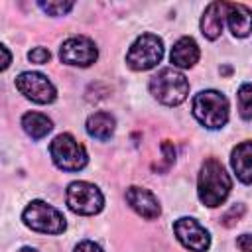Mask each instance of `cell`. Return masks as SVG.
<instances>
[{"label": "cell", "mask_w": 252, "mask_h": 252, "mask_svg": "<svg viewBox=\"0 0 252 252\" xmlns=\"http://www.w3.org/2000/svg\"><path fill=\"white\" fill-rule=\"evenodd\" d=\"M230 189H232V179L226 173L224 165L215 158H207L201 165L199 183H197L201 203L211 209L220 207L226 201Z\"/></svg>", "instance_id": "1"}, {"label": "cell", "mask_w": 252, "mask_h": 252, "mask_svg": "<svg viewBox=\"0 0 252 252\" xmlns=\"http://www.w3.org/2000/svg\"><path fill=\"white\" fill-rule=\"evenodd\" d=\"M150 93L161 104L177 106L189 94V81L181 71L173 67H165V69H159L150 79Z\"/></svg>", "instance_id": "2"}, {"label": "cell", "mask_w": 252, "mask_h": 252, "mask_svg": "<svg viewBox=\"0 0 252 252\" xmlns=\"http://www.w3.org/2000/svg\"><path fill=\"white\" fill-rule=\"evenodd\" d=\"M193 116L209 130L222 128L228 120V100L219 91H201L193 98Z\"/></svg>", "instance_id": "3"}, {"label": "cell", "mask_w": 252, "mask_h": 252, "mask_svg": "<svg viewBox=\"0 0 252 252\" xmlns=\"http://www.w3.org/2000/svg\"><path fill=\"white\" fill-rule=\"evenodd\" d=\"M22 220L32 230L43 232V234H61L67 226L65 217L53 205H47L45 201H32L24 209Z\"/></svg>", "instance_id": "4"}, {"label": "cell", "mask_w": 252, "mask_h": 252, "mask_svg": "<svg viewBox=\"0 0 252 252\" xmlns=\"http://www.w3.org/2000/svg\"><path fill=\"white\" fill-rule=\"evenodd\" d=\"M53 163L63 171H79L87 165L89 156L83 144H79L71 134H59L49 146Z\"/></svg>", "instance_id": "5"}, {"label": "cell", "mask_w": 252, "mask_h": 252, "mask_svg": "<svg viewBox=\"0 0 252 252\" xmlns=\"http://www.w3.org/2000/svg\"><path fill=\"white\" fill-rule=\"evenodd\" d=\"M163 57V43L154 33H142L130 45L126 53V63L134 71H148L156 67Z\"/></svg>", "instance_id": "6"}, {"label": "cell", "mask_w": 252, "mask_h": 252, "mask_svg": "<svg viewBox=\"0 0 252 252\" xmlns=\"http://www.w3.org/2000/svg\"><path fill=\"white\" fill-rule=\"evenodd\" d=\"M65 201L67 207L77 213V215H96L100 213L102 205H104V197L100 193V189L89 181H73L67 187L65 193Z\"/></svg>", "instance_id": "7"}, {"label": "cell", "mask_w": 252, "mask_h": 252, "mask_svg": "<svg viewBox=\"0 0 252 252\" xmlns=\"http://www.w3.org/2000/svg\"><path fill=\"white\" fill-rule=\"evenodd\" d=\"M16 89L26 98H30L32 102H37V104H49L57 96L53 83L45 75L35 73V71H24V73H20L16 77Z\"/></svg>", "instance_id": "8"}, {"label": "cell", "mask_w": 252, "mask_h": 252, "mask_svg": "<svg viewBox=\"0 0 252 252\" xmlns=\"http://www.w3.org/2000/svg\"><path fill=\"white\" fill-rule=\"evenodd\" d=\"M173 234L191 252H207L211 246L209 230L191 217H181L173 222Z\"/></svg>", "instance_id": "9"}, {"label": "cell", "mask_w": 252, "mask_h": 252, "mask_svg": "<svg viewBox=\"0 0 252 252\" xmlns=\"http://www.w3.org/2000/svg\"><path fill=\"white\" fill-rule=\"evenodd\" d=\"M59 57L67 65H79V67H89L91 63L96 61L98 51L93 39L85 35H73L63 41L59 49Z\"/></svg>", "instance_id": "10"}, {"label": "cell", "mask_w": 252, "mask_h": 252, "mask_svg": "<svg viewBox=\"0 0 252 252\" xmlns=\"http://www.w3.org/2000/svg\"><path fill=\"white\" fill-rule=\"evenodd\" d=\"M126 201L132 207V211L138 213L146 220H154L161 213V207H159L156 195L144 187H136V185L128 187L126 189Z\"/></svg>", "instance_id": "11"}, {"label": "cell", "mask_w": 252, "mask_h": 252, "mask_svg": "<svg viewBox=\"0 0 252 252\" xmlns=\"http://www.w3.org/2000/svg\"><path fill=\"white\" fill-rule=\"evenodd\" d=\"M226 22L234 37H246L252 32V10L244 4L226 2Z\"/></svg>", "instance_id": "12"}, {"label": "cell", "mask_w": 252, "mask_h": 252, "mask_svg": "<svg viewBox=\"0 0 252 252\" xmlns=\"http://www.w3.org/2000/svg\"><path fill=\"white\" fill-rule=\"evenodd\" d=\"M226 18V2H211L201 18V32L207 39H217L222 32V22Z\"/></svg>", "instance_id": "13"}, {"label": "cell", "mask_w": 252, "mask_h": 252, "mask_svg": "<svg viewBox=\"0 0 252 252\" xmlns=\"http://www.w3.org/2000/svg\"><path fill=\"white\" fill-rule=\"evenodd\" d=\"M199 45H197V41L193 39V37H181V39H177L175 41V45L171 47V55H169V59H171V63L175 65V67H179V69H189V67H193L197 61H199Z\"/></svg>", "instance_id": "14"}, {"label": "cell", "mask_w": 252, "mask_h": 252, "mask_svg": "<svg viewBox=\"0 0 252 252\" xmlns=\"http://www.w3.org/2000/svg\"><path fill=\"white\" fill-rule=\"evenodd\" d=\"M230 165L242 183H252V142H240L232 150Z\"/></svg>", "instance_id": "15"}, {"label": "cell", "mask_w": 252, "mask_h": 252, "mask_svg": "<svg viewBox=\"0 0 252 252\" xmlns=\"http://www.w3.org/2000/svg\"><path fill=\"white\" fill-rule=\"evenodd\" d=\"M114 116L110 112H94L87 118V132L91 138L94 140H100V142H106L112 134H114Z\"/></svg>", "instance_id": "16"}, {"label": "cell", "mask_w": 252, "mask_h": 252, "mask_svg": "<svg viewBox=\"0 0 252 252\" xmlns=\"http://www.w3.org/2000/svg\"><path fill=\"white\" fill-rule=\"evenodd\" d=\"M22 126H24V130H26V134L30 138L41 140V138H45L51 132L53 122L45 114H41V112H26L22 116Z\"/></svg>", "instance_id": "17"}, {"label": "cell", "mask_w": 252, "mask_h": 252, "mask_svg": "<svg viewBox=\"0 0 252 252\" xmlns=\"http://www.w3.org/2000/svg\"><path fill=\"white\" fill-rule=\"evenodd\" d=\"M238 110L244 120H252V83H244L238 89Z\"/></svg>", "instance_id": "18"}, {"label": "cell", "mask_w": 252, "mask_h": 252, "mask_svg": "<svg viewBox=\"0 0 252 252\" xmlns=\"http://www.w3.org/2000/svg\"><path fill=\"white\" fill-rule=\"evenodd\" d=\"M39 8L49 16H63L73 8V2H39Z\"/></svg>", "instance_id": "19"}, {"label": "cell", "mask_w": 252, "mask_h": 252, "mask_svg": "<svg viewBox=\"0 0 252 252\" xmlns=\"http://www.w3.org/2000/svg\"><path fill=\"white\" fill-rule=\"evenodd\" d=\"M242 215H244V205L236 203V205H232V207L220 217V222H222L224 226H232V224H236V222L240 220Z\"/></svg>", "instance_id": "20"}, {"label": "cell", "mask_w": 252, "mask_h": 252, "mask_svg": "<svg viewBox=\"0 0 252 252\" xmlns=\"http://www.w3.org/2000/svg\"><path fill=\"white\" fill-rule=\"evenodd\" d=\"M49 57H51V53H49L47 47H33V49L28 53V59H30L32 63H39V65L47 63Z\"/></svg>", "instance_id": "21"}, {"label": "cell", "mask_w": 252, "mask_h": 252, "mask_svg": "<svg viewBox=\"0 0 252 252\" xmlns=\"http://www.w3.org/2000/svg\"><path fill=\"white\" fill-rule=\"evenodd\" d=\"M75 252H102V248L98 244H94L93 240H83V242L77 244Z\"/></svg>", "instance_id": "22"}, {"label": "cell", "mask_w": 252, "mask_h": 252, "mask_svg": "<svg viewBox=\"0 0 252 252\" xmlns=\"http://www.w3.org/2000/svg\"><path fill=\"white\" fill-rule=\"evenodd\" d=\"M236 246L242 252H252V234H240L236 238Z\"/></svg>", "instance_id": "23"}, {"label": "cell", "mask_w": 252, "mask_h": 252, "mask_svg": "<svg viewBox=\"0 0 252 252\" xmlns=\"http://www.w3.org/2000/svg\"><path fill=\"white\" fill-rule=\"evenodd\" d=\"M0 51H2V55H4V61H2V71H4V69H8V65H10V51H8L6 45H2Z\"/></svg>", "instance_id": "24"}, {"label": "cell", "mask_w": 252, "mask_h": 252, "mask_svg": "<svg viewBox=\"0 0 252 252\" xmlns=\"http://www.w3.org/2000/svg\"><path fill=\"white\" fill-rule=\"evenodd\" d=\"M18 252H37L35 248H30V246H24V248H20Z\"/></svg>", "instance_id": "25"}]
</instances>
